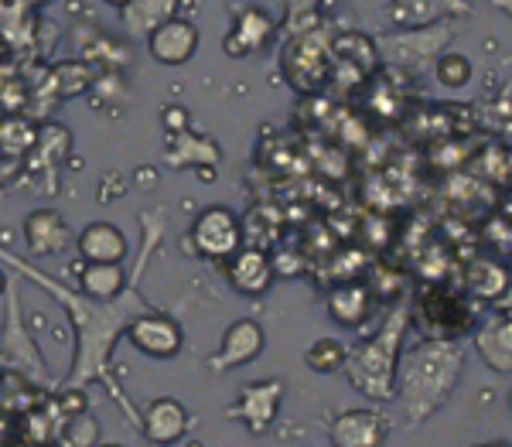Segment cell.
I'll list each match as a JSON object with an SVG mask.
<instances>
[{
    "label": "cell",
    "instance_id": "6da1fadb",
    "mask_svg": "<svg viewBox=\"0 0 512 447\" xmlns=\"http://www.w3.org/2000/svg\"><path fill=\"white\" fill-rule=\"evenodd\" d=\"M400 396L410 424L431 417L458 386L465 372V349L458 338H424L417 349L400 355Z\"/></svg>",
    "mask_w": 512,
    "mask_h": 447
},
{
    "label": "cell",
    "instance_id": "7a4b0ae2",
    "mask_svg": "<svg viewBox=\"0 0 512 447\" xmlns=\"http://www.w3.org/2000/svg\"><path fill=\"white\" fill-rule=\"evenodd\" d=\"M410 325V311L400 308L393 318L376 331L373 338L359 342L352 352H345V372L352 389L366 393L369 400H390L396 393V366H400V345Z\"/></svg>",
    "mask_w": 512,
    "mask_h": 447
},
{
    "label": "cell",
    "instance_id": "3957f363",
    "mask_svg": "<svg viewBox=\"0 0 512 447\" xmlns=\"http://www.w3.org/2000/svg\"><path fill=\"white\" fill-rule=\"evenodd\" d=\"M188 239L195 243V250L209 260H229L239 246H243V222L233 209L226 205H209L192 219Z\"/></svg>",
    "mask_w": 512,
    "mask_h": 447
},
{
    "label": "cell",
    "instance_id": "277c9868",
    "mask_svg": "<svg viewBox=\"0 0 512 447\" xmlns=\"http://www.w3.org/2000/svg\"><path fill=\"white\" fill-rule=\"evenodd\" d=\"M414 318L420 321L427 338H458L475 325L472 304H465L461 297H451L444 291H427L420 297Z\"/></svg>",
    "mask_w": 512,
    "mask_h": 447
},
{
    "label": "cell",
    "instance_id": "5b68a950",
    "mask_svg": "<svg viewBox=\"0 0 512 447\" xmlns=\"http://www.w3.org/2000/svg\"><path fill=\"white\" fill-rule=\"evenodd\" d=\"M277 35V18L267 11V7H243L236 14L233 24H229L226 38H222V52L229 59H250V55H260L270 48V41Z\"/></svg>",
    "mask_w": 512,
    "mask_h": 447
},
{
    "label": "cell",
    "instance_id": "8992f818",
    "mask_svg": "<svg viewBox=\"0 0 512 447\" xmlns=\"http://www.w3.org/2000/svg\"><path fill=\"white\" fill-rule=\"evenodd\" d=\"M451 41V31L448 24L441 28L437 24H424V28H396V35L376 41L393 62H403V65H420V62H437V55H444Z\"/></svg>",
    "mask_w": 512,
    "mask_h": 447
},
{
    "label": "cell",
    "instance_id": "52a82bcc",
    "mask_svg": "<svg viewBox=\"0 0 512 447\" xmlns=\"http://www.w3.org/2000/svg\"><path fill=\"white\" fill-rule=\"evenodd\" d=\"M123 331H127V338L134 342V349L151 355V359H175V355L181 352V345H185L181 325L175 318H168V314H161V311L137 314V318L130 321Z\"/></svg>",
    "mask_w": 512,
    "mask_h": 447
},
{
    "label": "cell",
    "instance_id": "ba28073f",
    "mask_svg": "<svg viewBox=\"0 0 512 447\" xmlns=\"http://www.w3.org/2000/svg\"><path fill=\"white\" fill-rule=\"evenodd\" d=\"M198 45H202V35H198V28L192 21L185 18H168L164 24L147 35V52H151V59L158 65H185L192 62V55L198 52Z\"/></svg>",
    "mask_w": 512,
    "mask_h": 447
},
{
    "label": "cell",
    "instance_id": "9c48e42d",
    "mask_svg": "<svg viewBox=\"0 0 512 447\" xmlns=\"http://www.w3.org/2000/svg\"><path fill=\"white\" fill-rule=\"evenodd\" d=\"M280 400H284V383L280 379H263V383H250L233 403V417L243 420L253 434H263L277 420Z\"/></svg>",
    "mask_w": 512,
    "mask_h": 447
},
{
    "label": "cell",
    "instance_id": "30bf717a",
    "mask_svg": "<svg viewBox=\"0 0 512 447\" xmlns=\"http://www.w3.org/2000/svg\"><path fill=\"white\" fill-rule=\"evenodd\" d=\"M229 287L243 297H263L274 287V263L263 250L256 246H239V250L229 256Z\"/></svg>",
    "mask_w": 512,
    "mask_h": 447
},
{
    "label": "cell",
    "instance_id": "8fae6325",
    "mask_svg": "<svg viewBox=\"0 0 512 447\" xmlns=\"http://www.w3.org/2000/svg\"><path fill=\"white\" fill-rule=\"evenodd\" d=\"M263 345H267V335H263L260 321L239 318V321H233V325L226 328V335H222L219 352L212 355V369L226 372V369L246 366V362H253L256 355L263 352Z\"/></svg>",
    "mask_w": 512,
    "mask_h": 447
},
{
    "label": "cell",
    "instance_id": "7c38bea8",
    "mask_svg": "<svg viewBox=\"0 0 512 447\" xmlns=\"http://www.w3.org/2000/svg\"><path fill=\"white\" fill-rule=\"evenodd\" d=\"M468 11H472L468 0H390L386 21L393 28H424L444 18H461Z\"/></svg>",
    "mask_w": 512,
    "mask_h": 447
},
{
    "label": "cell",
    "instance_id": "4fadbf2b",
    "mask_svg": "<svg viewBox=\"0 0 512 447\" xmlns=\"http://www.w3.org/2000/svg\"><path fill=\"white\" fill-rule=\"evenodd\" d=\"M386 420L376 410H345L328 424L335 447H383Z\"/></svg>",
    "mask_w": 512,
    "mask_h": 447
},
{
    "label": "cell",
    "instance_id": "5bb4252c",
    "mask_svg": "<svg viewBox=\"0 0 512 447\" xmlns=\"http://www.w3.org/2000/svg\"><path fill=\"white\" fill-rule=\"evenodd\" d=\"M82 263H123L130 253V243L113 222H89L76 239Z\"/></svg>",
    "mask_w": 512,
    "mask_h": 447
},
{
    "label": "cell",
    "instance_id": "9a60e30c",
    "mask_svg": "<svg viewBox=\"0 0 512 447\" xmlns=\"http://www.w3.org/2000/svg\"><path fill=\"white\" fill-rule=\"evenodd\" d=\"M140 427H144L147 441H151L154 447H175L188 430V413L178 400L161 396V400H154L151 407L144 410Z\"/></svg>",
    "mask_w": 512,
    "mask_h": 447
},
{
    "label": "cell",
    "instance_id": "2e32d148",
    "mask_svg": "<svg viewBox=\"0 0 512 447\" xmlns=\"http://www.w3.org/2000/svg\"><path fill=\"white\" fill-rule=\"evenodd\" d=\"M69 243V226H65L62 212L38 209L24 219V246L31 256H52Z\"/></svg>",
    "mask_w": 512,
    "mask_h": 447
},
{
    "label": "cell",
    "instance_id": "e0dca14e",
    "mask_svg": "<svg viewBox=\"0 0 512 447\" xmlns=\"http://www.w3.org/2000/svg\"><path fill=\"white\" fill-rule=\"evenodd\" d=\"M475 349L485 359V366L509 376L512 372V325L509 314H495V318L485 321L482 328L475 331Z\"/></svg>",
    "mask_w": 512,
    "mask_h": 447
},
{
    "label": "cell",
    "instance_id": "ac0fdd59",
    "mask_svg": "<svg viewBox=\"0 0 512 447\" xmlns=\"http://www.w3.org/2000/svg\"><path fill=\"white\" fill-rule=\"evenodd\" d=\"M369 311H373V294H369V287H362V284L335 287L332 297H328V318L345 331H355V328L366 325Z\"/></svg>",
    "mask_w": 512,
    "mask_h": 447
},
{
    "label": "cell",
    "instance_id": "d6986e66",
    "mask_svg": "<svg viewBox=\"0 0 512 447\" xmlns=\"http://www.w3.org/2000/svg\"><path fill=\"white\" fill-rule=\"evenodd\" d=\"M82 277L79 287L86 297L93 301H117V297L127 291V273H123V263H82Z\"/></svg>",
    "mask_w": 512,
    "mask_h": 447
},
{
    "label": "cell",
    "instance_id": "ffe728a7",
    "mask_svg": "<svg viewBox=\"0 0 512 447\" xmlns=\"http://www.w3.org/2000/svg\"><path fill=\"white\" fill-rule=\"evenodd\" d=\"M178 4L181 0H130V4L120 7V21L130 35H151L158 24H164L168 18L178 14Z\"/></svg>",
    "mask_w": 512,
    "mask_h": 447
},
{
    "label": "cell",
    "instance_id": "44dd1931",
    "mask_svg": "<svg viewBox=\"0 0 512 447\" xmlns=\"http://www.w3.org/2000/svg\"><path fill=\"white\" fill-rule=\"evenodd\" d=\"M465 287L475 301H499V294H509V270L499 260H472Z\"/></svg>",
    "mask_w": 512,
    "mask_h": 447
},
{
    "label": "cell",
    "instance_id": "7402d4cb",
    "mask_svg": "<svg viewBox=\"0 0 512 447\" xmlns=\"http://www.w3.org/2000/svg\"><path fill=\"white\" fill-rule=\"evenodd\" d=\"M345 345L338 342V338H315V342L308 345V352H304V362H308L311 369L321 372V376H328V372H338L345 366Z\"/></svg>",
    "mask_w": 512,
    "mask_h": 447
},
{
    "label": "cell",
    "instance_id": "603a6c76",
    "mask_svg": "<svg viewBox=\"0 0 512 447\" xmlns=\"http://www.w3.org/2000/svg\"><path fill=\"white\" fill-rule=\"evenodd\" d=\"M437 79H441V86L448 89H461L472 82V62L465 59V55L458 52H448V55H437V65H434Z\"/></svg>",
    "mask_w": 512,
    "mask_h": 447
},
{
    "label": "cell",
    "instance_id": "cb8c5ba5",
    "mask_svg": "<svg viewBox=\"0 0 512 447\" xmlns=\"http://www.w3.org/2000/svg\"><path fill=\"white\" fill-rule=\"evenodd\" d=\"M280 4H284L287 21H294V18H304V14L315 11V7L321 4V0H280Z\"/></svg>",
    "mask_w": 512,
    "mask_h": 447
},
{
    "label": "cell",
    "instance_id": "d4e9b609",
    "mask_svg": "<svg viewBox=\"0 0 512 447\" xmlns=\"http://www.w3.org/2000/svg\"><path fill=\"white\" fill-rule=\"evenodd\" d=\"M161 120H164V127H168V130H188V113L181 110V106H168Z\"/></svg>",
    "mask_w": 512,
    "mask_h": 447
},
{
    "label": "cell",
    "instance_id": "484cf974",
    "mask_svg": "<svg viewBox=\"0 0 512 447\" xmlns=\"http://www.w3.org/2000/svg\"><path fill=\"white\" fill-rule=\"evenodd\" d=\"M103 4H106V7H117V11H120V7H123V4H130V0H103Z\"/></svg>",
    "mask_w": 512,
    "mask_h": 447
},
{
    "label": "cell",
    "instance_id": "4316f807",
    "mask_svg": "<svg viewBox=\"0 0 512 447\" xmlns=\"http://www.w3.org/2000/svg\"><path fill=\"white\" fill-rule=\"evenodd\" d=\"M4 291H7V273L0 270V294H4Z\"/></svg>",
    "mask_w": 512,
    "mask_h": 447
},
{
    "label": "cell",
    "instance_id": "83f0119b",
    "mask_svg": "<svg viewBox=\"0 0 512 447\" xmlns=\"http://www.w3.org/2000/svg\"><path fill=\"white\" fill-rule=\"evenodd\" d=\"M482 447H509V444H502V441H495V444H482Z\"/></svg>",
    "mask_w": 512,
    "mask_h": 447
},
{
    "label": "cell",
    "instance_id": "f1b7e54d",
    "mask_svg": "<svg viewBox=\"0 0 512 447\" xmlns=\"http://www.w3.org/2000/svg\"><path fill=\"white\" fill-rule=\"evenodd\" d=\"M99 447H123V444H99Z\"/></svg>",
    "mask_w": 512,
    "mask_h": 447
}]
</instances>
